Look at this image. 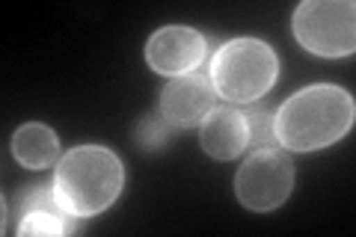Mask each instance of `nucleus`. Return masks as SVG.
<instances>
[{
	"label": "nucleus",
	"instance_id": "obj_1",
	"mask_svg": "<svg viewBox=\"0 0 356 237\" xmlns=\"http://www.w3.org/2000/svg\"><path fill=\"white\" fill-rule=\"evenodd\" d=\"M353 128V98L348 89L318 83L300 89L273 116L276 142L288 152H315L339 142Z\"/></svg>",
	"mask_w": 356,
	"mask_h": 237
},
{
	"label": "nucleus",
	"instance_id": "obj_2",
	"mask_svg": "<svg viewBox=\"0 0 356 237\" xmlns=\"http://www.w3.org/2000/svg\"><path fill=\"white\" fill-rule=\"evenodd\" d=\"M125 169L104 145H77L65 152L54 172V196L72 217H95L122 193Z\"/></svg>",
	"mask_w": 356,
	"mask_h": 237
},
{
	"label": "nucleus",
	"instance_id": "obj_3",
	"mask_svg": "<svg viewBox=\"0 0 356 237\" xmlns=\"http://www.w3.org/2000/svg\"><path fill=\"white\" fill-rule=\"evenodd\" d=\"M280 74V60L270 44L259 39H232L211 60L214 92L235 104H250L270 92Z\"/></svg>",
	"mask_w": 356,
	"mask_h": 237
},
{
	"label": "nucleus",
	"instance_id": "obj_4",
	"mask_svg": "<svg viewBox=\"0 0 356 237\" xmlns=\"http://www.w3.org/2000/svg\"><path fill=\"white\" fill-rule=\"evenodd\" d=\"M353 0H306L294 9V36L309 54L348 56L356 44Z\"/></svg>",
	"mask_w": 356,
	"mask_h": 237
},
{
	"label": "nucleus",
	"instance_id": "obj_5",
	"mask_svg": "<svg viewBox=\"0 0 356 237\" xmlns=\"http://www.w3.org/2000/svg\"><path fill=\"white\" fill-rule=\"evenodd\" d=\"M294 190V166L280 149H255L241 163L235 175V193L243 208L252 213H270L291 196Z\"/></svg>",
	"mask_w": 356,
	"mask_h": 237
},
{
	"label": "nucleus",
	"instance_id": "obj_6",
	"mask_svg": "<svg viewBox=\"0 0 356 237\" xmlns=\"http://www.w3.org/2000/svg\"><path fill=\"white\" fill-rule=\"evenodd\" d=\"M146 60L163 77H184L205 60V36L184 24L161 27L146 42Z\"/></svg>",
	"mask_w": 356,
	"mask_h": 237
},
{
	"label": "nucleus",
	"instance_id": "obj_7",
	"mask_svg": "<svg viewBox=\"0 0 356 237\" xmlns=\"http://www.w3.org/2000/svg\"><path fill=\"white\" fill-rule=\"evenodd\" d=\"M214 83L205 74H184L172 77L161 92V116L170 128H193L202 125L205 116L214 110Z\"/></svg>",
	"mask_w": 356,
	"mask_h": 237
},
{
	"label": "nucleus",
	"instance_id": "obj_8",
	"mask_svg": "<svg viewBox=\"0 0 356 237\" xmlns=\"http://www.w3.org/2000/svg\"><path fill=\"white\" fill-rule=\"evenodd\" d=\"M199 145L214 161H235L247 149V119H243V113L235 107H214L202 122Z\"/></svg>",
	"mask_w": 356,
	"mask_h": 237
},
{
	"label": "nucleus",
	"instance_id": "obj_9",
	"mask_svg": "<svg viewBox=\"0 0 356 237\" xmlns=\"http://www.w3.org/2000/svg\"><path fill=\"white\" fill-rule=\"evenodd\" d=\"M13 157L27 169H48L60 163V140L48 125L30 122L13 133Z\"/></svg>",
	"mask_w": 356,
	"mask_h": 237
},
{
	"label": "nucleus",
	"instance_id": "obj_10",
	"mask_svg": "<svg viewBox=\"0 0 356 237\" xmlns=\"http://www.w3.org/2000/svg\"><path fill=\"white\" fill-rule=\"evenodd\" d=\"M74 220H81V217H72V213H65V211H30L21 217V225H18V234L21 237H42V234H48V237H63V234H72L77 229V222Z\"/></svg>",
	"mask_w": 356,
	"mask_h": 237
},
{
	"label": "nucleus",
	"instance_id": "obj_11",
	"mask_svg": "<svg viewBox=\"0 0 356 237\" xmlns=\"http://www.w3.org/2000/svg\"><path fill=\"white\" fill-rule=\"evenodd\" d=\"M247 119V145L255 149H270L276 133H273V113L264 107H252L250 113H243Z\"/></svg>",
	"mask_w": 356,
	"mask_h": 237
},
{
	"label": "nucleus",
	"instance_id": "obj_12",
	"mask_svg": "<svg viewBox=\"0 0 356 237\" xmlns=\"http://www.w3.org/2000/svg\"><path fill=\"white\" fill-rule=\"evenodd\" d=\"M166 137H170V125L163 122V116L158 113V116H146L137 125V142L143 145L146 152H154L161 149V145L166 142Z\"/></svg>",
	"mask_w": 356,
	"mask_h": 237
},
{
	"label": "nucleus",
	"instance_id": "obj_13",
	"mask_svg": "<svg viewBox=\"0 0 356 237\" xmlns=\"http://www.w3.org/2000/svg\"><path fill=\"white\" fill-rule=\"evenodd\" d=\"M18 208H21V217L30 213V211H39V208H44V211H63L57 196H54V187H44V184L24 187V193H21V199H18Z\"/></svg>",
	"mask_w": 356,
	"mask_h": 237
}]
</instances>
